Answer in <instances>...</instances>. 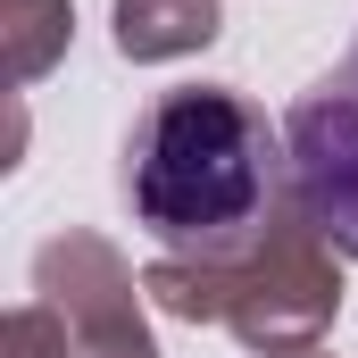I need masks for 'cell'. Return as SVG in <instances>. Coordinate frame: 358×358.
Here are the masks:
<instances>
[{"mask_svg": "<svg viewBox=\"0 0 358 358\" xmlns=\"http://www.w3.org/2000/svg\"><path fill=\"white\" fill-rule=\"evenodd\" d=\"M142 292L176 325H225L259 358H300V350H325V334L342 317V250L283 192L259 242H242L234 259H150Z\"/></svg>", "mask_w": 358, "mask_h": 358, "instance_id": "obj_2", "label": "cell"}, {"mask_svg": "<svg viewBox=\"0 0 358 358\" xmlns=\"http://www.w3.org/2000/svg\"><path fill=\"white\" fill-rule=\"evenodd\" d=\"M117 192L159 259H234L283 208V134L242 84H176L125 125Z\"/></svg>", "mask_w": 358, "mask_h": 358, "instance_id": "obj_1", "label": "cell"}, {"mask_svg": "<svg viewBox=\"0 0 358 358\" xmlns=\"http://www.w3.org/2000/svg\"><path fill=\"white\" fill-rule=\"evenodd\" d=\"M283 192L342 259H358V42L292 100V117H283Z\"/></svg>", "mask_w": 358, "mask_h": 358, "instance_id": "obj_3", "label": "cell"}, {"mask_svg": "<svg viewBox=\"0 0 358 358\" xmlns=\"http://www.w3.org/2000/svg\"><path fill=\"white\" fill-rule=\"evenodd\" d=\"M0 358H84V342L67 334V317H59L50 300H25V308H8Z\"/></svg>", "mask_w": 358, "mask_h": 358, "instance_id": "obj_7", "label": "cell"}, {"mask_svg": "<svg viewBox=\"0 0 358 358\" xmlns=\"http://www.w3.org/2000/svg\"><path fill=\"white\" fill-rule=\"evenodd\" d=\"M300 358H334V350H300Z\"/></svg>", "mask_w": 358, "mask_h": 358, "instance_id": "obj_8", "label": "cell"}, {"mask_svg": "<svg viewBox=\"0 0 358 358\" xmlns=\"http://www.w3.org/2000/svg\"><path fill=\"white\" fill-rule=\"evenodd\" d=\"M225 34V0H117L108 8V42L117 59L134 67H167V59H192Z\"/></svg>", "mask_w": 358, "mask_h": 358, "instance_id": "obj_5", "label": "cell"}, {"mask_svg": "<svg viewBox=\"0 0 358 358\" xmlns=\"http://www.w3.org/2000/svg\"><path fill=\"white\" fill-rule=\"evenodd\" d=\"M34 300H50L67 317V334L84 342V358H159L150 342V317H142V275L125 267V250L108 234H50L34 250Z\"/></svg>", "mask_w": 358, "mask_h": 358, "instance_id": "obj_4", "label": "cell"}, {"mask_svg": "<svg viewBox=\"0 0 358 358\" xmlns=\"http://www.w3.org/2000/svg\"><path fill=\"white\" fill-rule=\"evenodd\" d=\"M76 42V0H0V59H8V84H42Z\"/></svg>", "mask_w": 358, "mask_h": 358, "instance_id": "obj_6", "label": "cell"}]
</instances>
